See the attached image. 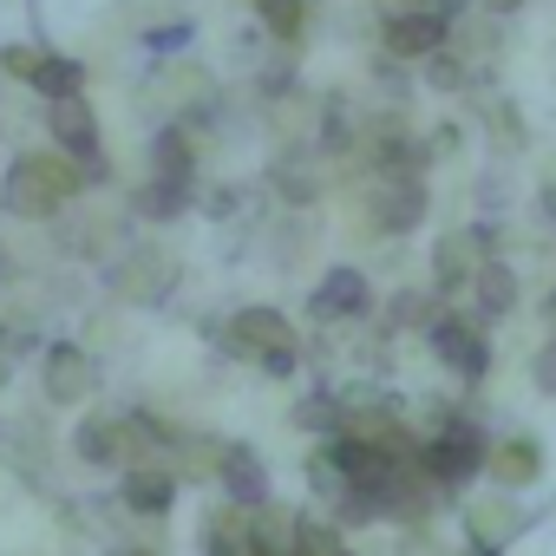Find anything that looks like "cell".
Wrapping results in <instances>:
<instances>
[{
	"instance_id": "obj_1",
	"label": "cell",
	"mask_w": 556,
	"mask_h": 556,
	"mask_svg": "<svg viewBox=\"0 0 556 556\" xmlns=\"http://www.w3.org/2000/svg\"><path fill=\"white\" fill-rule=\"evenodd\" d=\"M229 354H249V361H262L268 374H295V361H302L289 315H275V308H242V315L229 321Z\"/></svg>"
},
{
	"instance_id": "obj_2",
	"label": "cell",
	"mask_w": 556,
	"mask_h": 556,
	"mask_svg": "<svg viewBox=\"0 0 556 556\" xmlns=\"http://www.w3.org/2000/svg\"><path fill=\"white\" fill-rule=\"evenodd\" d=\"M419 465H426V478L432 484H465V478H478L484 465H491V452H484V439H478V426L471 419H445L426 445H419Z\"/></svg>"
},
{
	"instance_id": "obj_3",
	"label": "cell",
	"mask_w": 556,
	"mask_h": 556,
	"mask_svg": "<svg viewBox=\"0 0 556 556\" xmlns=\"http://www.w3.org/2000/svg\"><path fill=\"white\" fill-rule=\"evenodd\" d=\"M60 203H66V197H60V184L40 170V157H14V164H8V184H0V210H8V216L47 223Z\"/></svg>"
},
{
	"instance_id": "obj_4",
	"label": "cell",
	"mask_w": 556,
	"mask_h": 556,
	"mask_svg": "<svg viewBox=\"0 0 556 556\" xmlns=\"http://www.w3.org/2000/svg\"><path fill=\"white\" fill-rule=\"evenodd\" d=\"M432 354L458 374V380H484V367H491V348H484V328L471 321V315H439L432 328Z\"/></svg>"
},
{
	"instance_id": "obj_5",
	"label": "cell",
	"mask_w": 556,
	"mask_h": 556,
	"mask_svg": "<svg viewBox=\"0 0 556 556\" xmlns=\"http://www.w3.org/2000/svg\"><path fill=\"white\" fill-rule=\"evenodd\" d=\"M53 138L73 164H86V177H105V157H99V118L92 105L73 92V99H53Z\"/></svg>"
},
{
	"instance_id": "obj_6",
	"label": "cell",
	"mask_w": 556,
	"mask_h": 556,
	"mask_svg": "<svg viewBox=\"0 0 556 556\" xmlns=\"http://www.w3.org/2000/svg\"><path fill=\"white\" fill-rule=\"evenodd\" d=\"M374 308V289H367V275L361 268H328L321 275V289L308 295V315L315 321H354Z\"/></svg>"
},
{
	"instance_id": "obj_7",
	"label": "cell",
	"mask_w": 556,
	"mask_h": 556,
	"mask_svg": "<svg viewBox=\"0 0 556 556\" xmlns=\"http://www.w3.org/2000/svg\"><path fill=\"white\" fill-rule=\"evenodd\" d=\"M40 387H47L53 406H79V400L92 393V361H86V348H79V341H53V348H47V367H40Z\"/></svg>"
},
{
	"instance_id": "obj_8",
	"label": "cell",
	"mask_w": 556,
	"mask_h": 556,
	"mask_svg": "<svg viewBox=\"0 0 556 556\" xmlns=\"http://www.w3.org/2000/svg\"><path fill=\"white\" fill-rule=\"evenodd\" d=\"M445 27L452 21H439L426 8H406V14L387 21V53L393 60H432V53H445Z\"/></svg>"
},
{
	"instance_id": "obj_9",
	"label": "cell",
	"mask_w": 556,
	"mask_h": 556,
	"mask_svg": "<svg viewBox=\"0 0 556 556\" xmlns=\"http://www.w3.org/2000/svg\"><path fill=\"white\" fill-rule=\"evenodd\" d=\"M419 216H426V184H419V177H387V184L374 190V229L400 236V229H413Z\"/></svg>"
},
{
	"instance_id": "obj_10",
	"label": "cell",
	"mask_w": 556,
	"mask_h": 556,
	"mask_svg": "<svg viewBox=\"0 0 556 556\" xmlns=\"http://www.w3.org/2000/svg\"><path fill=\"white\" fill-rule=\"evenodd\" d=\"M170 275H177L170 255H151V249H144V255H131V262L112 268V289L131 295V302H157V295H170Z\"/></svg>"
},
{
	"instance_id": "obj_11",
	"label": "cell",
	"mask_w": 556,
	"mask_h": 556,
	"mask_svg": "<svg viewBox=\"0 0 556 556\" xmlns=\"http://www.w3.org/2000/svg\"><path fill=\"white\" fill-rule=\"evenodd\" d=\"M216 478L229 484V497H236L242 510H262V504H268V478H262V465H255L249 445H223V471H216Z\"/></svg>"
},
{
	"instance_id": "obj_12",
	"label": "cell",
	"mask_w": 556,
	"mask_h": 556,
	"mask_svg": "<svg viewBox=\"0 0 556 556\" xmlns=\"http://www.w3.org/2000/svg\"><path fill=\"white\" fill-rule=\"evenodd\" d=\"M170 497H177V478H170V471H157V465H131V471H125V504H131V510L164 517Z\"/></svg>"
},
{
	"instance_id": "obj_13",
	"label": "cell",
	"mask_w": 556,
	"mask_h": 556,
	"mask_svg": "<svg viewBox=\"0 0 556 556\" xmlns=\"http://www.w3.org/2000/svg\"><path fill=\"white\" fill-rule=\"evenodd\" d=\"M471 295H478V315H484V321H504V315L517 308V275H510L504 262H484V268L471 275Z\"/></svg>"
},
{
	"instance_id": "obj_14",
	"label": "cell",
	"mask_w": 556,
	"mask_h": 556,
	"mask_svg": "<svg viewBox=\"0 0 556 556\" xmlns=\"http://www.w3.org/2000/svg\"><path fill=\"white\" fill-rule=\"evenodd\" d=\"M184 210H190V177H151L138 190V216H151V223H170Z\"/></svg>"
},
{
	"instance_id": "obj_15",
	"label": "cell",
	"mask_w": 556,
	"mask_h": 556,
	"mask_svg": "<svg viewBox=\"0 0 556 556\" xmlns=\"http://www.w3.org/2000/svg\"><path fill=\"white\" fill-rule=\"evenodd\" d=\"M73 452H79L86 465H118V458H125V432L105 426V419H92V426L73 432Z\"/></svg>"
},
{
	"instance_id": "obj_16",
	"label": "cell",
	"mask_w": 556,
	"mask_h": 556,
	"mask_svg": "<svg viewBox=\"0 0 556 556\" xmlns=\"http://www.w3.org/2000/svg\"><path fill=\"white\" fill-rule=\"evenodd\" d=\"M536 471H543L536 439H510V445H497V458H491V478H497V484H530Z\"/></svg>"
},
{
	"instance_id": "obj_17",
	"label": "cell",
	"mask_w": 556,
	"mask_h": 556,
	"mask_svg": "<svg viewBox=\"0 0 556 556\" xmlns=\"http://www.w3.org/2000/svg\"><path fill=\"white\" fill-rule=\"evenodd\" d=\"M34 86H40L47 99H73V92L86 86V66H79V60H53V53H47V60H40V73H34Z\"/></svg>"
},
{
	"instance_id": "obj_18",
	"label": "cell",
	"mask_w": 556,
	"mask_h": 556,
	"mask_svg": "<svg viewBox=\"0 0 556 556\" xmlns=\"http://www.w3.org/2000/svg\"><path fill=\"white\" fill-rule=\"evenodd\" d=\"M190 164H197V151H190L184 131H164L151 144V177H190Z\"/></svg>"
},
{
	"instance_id": "obj_19",
	"label": "cell",
	"mask_w": 556,
	"mask_h": 556,
	"mask_svg": "<svg viewBox=\"0 0 556 556\" xmlns=\"http://www.w3.org/2000/svg\"><path fill=\"white\" fill-rule=\"evenodd\" d=\"M302 14H308V0H262V21L275 40H302Z\"/></svg>"
},
{
	"instance_id": "obj_20",
	"label": "cell",
	"mask_w": 556,
	"mask_h": 556,
	"mask_svg": "<svg viewBox=\"0 0 556 556\" xmlns=\"http://www.w3.org/2000/svg\"><path fill=\"white\" fill-rule=\"evenodd\" d=\"M40 47H0V73H14V79H27L34 86V73H40Z\"/></svg>"
},
{
	"instance_id": "obj_21",
	"label": "cell",
	"mask_w": 556,
	"mask_h": 556,
	"mask_svg": "<svg viewBox=\"0 0 556 556\" xmlns=\"http://www.w3.org/2000/svg\"><path fill=\"white\" fill-rule=\"evenodd\" d=\"M536 387H543V393H556V341L536 354Z\"/></svg>"
},
{
	"instance_id": "obj_22",
	"label": "cell",
	"mask_w": 556,
	"mask_h": 556,
	"mask_svg": "<svg viewBox=\"0 0 556 556\" xmlns=\"http://www.w3.org/2000/svg\"><path fill=\"white\" fill-rule=\"evenodd\" d=\"M413 8H426V14H439V21H458L465 0H413Z\"/></svg>"
},
{
	"instance_id": "obj_23",
	"label": "cell",
	"mask_w": 556,
	"mask_h": 556,
	"mask_svg": "<svg viewBox=\"0 0 556 556\" xmlns=\"http://www.w3.org/2000/svg\"><path fill=\"white\" fill-rule=\"evenodd\" d=\"M484 8H491V14H517V8H523V0H484Z\"/></svg>"
},
{
	"instance_id": "obj_24",
	"label": "cell",
	"mask_w": 556,
	"mask_h": 556,
	"mask_svg": "<svg viewBox=\"0 0 556 556\" xmlns=\"http://www.w3.org/2000/svg\"><path fill=\"white\" fill-rule=\"evenodd\" d=\"M0 387H8V354H0Z\"/></svg>"
},
{
	"instance_id": "obj_25",
	"label": "cell",
	"mask_w": 556,
	"mask_h": 556,
	"mask_svg": "<svg viewBox=\"0 0 556 556\" xmlns=\"http://www.w3.org/2000/svg\"><path fill=\"white\" fill-rule=\"evenodd\" d=\"M125 556H151V549H125Z\"/></svg>"
},
{
	"instance_id": "obj_26",
	"label": "cell",
	"mask_w": 556,
	"mask_h": 556,
	"mask_svg": "<svg viewBox=\"0 0 556 556\" xmlns=\"http://www.w3.org/2000/svg\"><path fill=\"white\" fill-rule=\"evenodd\" d=\"M282 556H302V549H295V543H289V549H282Z\"/></svg>"
},
{
	"instance_id": "obj_27",
	"label": "cell",
	"mask_w": 556,
	"mask_h": 556,
	"mask_svg": "<svg viewBox=\"0 0 556 556\" xmlns=\"http://www.w3.org/2000/svg\"><path fill=\"white\" fill-rule=\"evenodd\" d=\"M255 8H262V0H255Z\"/></svg>"
},
{
	"instance_id": "obj_28",
	"label": "cell",
	"mask_w": 556,
	"mask_h": 556,
	"mask_svg": "<svg viewBox=\"0 0 556 556\" xmlns=\"http://www.w3.org/2000/svg\"><path fill=\"white\" fill-rule=\"evenodd\" d=\"M478 556H484V549H478Z\"/></svg>"
}]
</instances>
